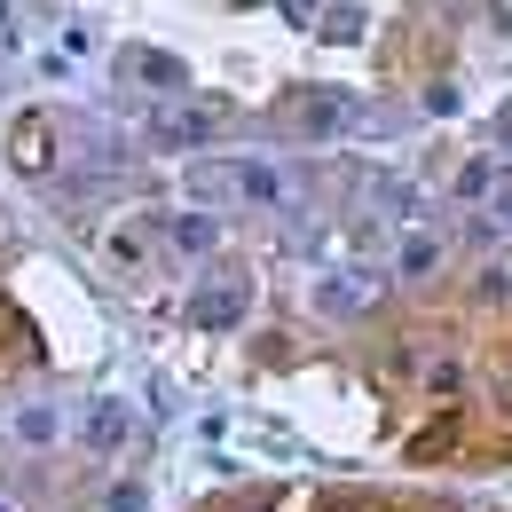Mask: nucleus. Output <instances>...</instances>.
Returning a JSON list of instances; mask_svg holds the SVG:
<instances>
[{"label":"nucleus","mask_w":512,"mask_h":512,"mask_svg":"<svg viewBox=\"0 0 512 512\" xmlns=\"http://www.w3.org/2000/svg\"><path fill=\"white\" fill-rule=\"evenodd\" d=\"M284 119H292V134H339L347 119H355V103H347V95H323V87H316V95H300Z\"/></svg>","instance_id":"f257e3e1"},{"label":"nucleus","mask_w":512,"mask_h":512,"mask_svg":"<svg viewBox=\"0 0 512 512\" xmlns=\"http://www.w3.org/2000/svg\"><path fill=\"white\" fill-rule=\"evenodd\" d=\"M205 134H221V111H213V103H197V111H158V142H166V150H190Z\"/></svg>","instance_id":"f03ea898"},{"label":"nucleus","mask_w":512,"mask_h":512,"mask_svg":"<svg viewBox=\"0 0 512 512\" xmlns=\"http://www.w3.org/2000/svg\"><path fill=\"white\" fill-rule=\"evenodd\" d=\"M8 150H16V166H24V174H48V166H56V127H48V119H16Z\"/></svg>","instance_id":"7ed1b4c3"},{"label":"nucleus","mask_w":512,"mask_h":512,"mask_svg":"<svg viewBox=\"0 0 512 512\" xmlns=\"http://www.w3.org/2000/svg\"><path fill=\"white\" fill-rule=\"evenodd\" d=\"M245 300H253L245 284H213V292H197V308H190V316L205 323V331H221V323H237V316H245Z\"/></svg>","instance_id":"20e7f679"},{"label":"nucleus","mask_w":512,"mask_h":512,"mask_svg":"<svg viewBox=\"0 0 512 512\" xmlns=\"http://www.w3.org/2000/svg\"><path fill=\"white\" fill-rule=\"evenodd\" d=\"M127 442V410H119V402H95V410H87V449H119Z\"/></svg>","instance_id":"39448f33"},{"label":"nucleus","mask_w":512,"mask_h":512,"mask_svg":"<svg viewBox=\"0 0 512 512\" xmlns=\"http://www.w3.org/2000/svg\"><path fill=\"white\" fill-rule=\"evenodd\" d=\"M213 237H221V229H213L205 213H182V221H174V245H182V253H213Z\"/></svg>","instance_id":"423d86ee"},{"label":"nucleus","mask_w":512,"mask_h":512,"mask_svg":"<svg viewBox=\"0 0 512 512\" xmlns=\"http://www.w3.org/2000/svg\"><path fill=\"white\" fill-rule=\"evenodd\" d=\"M134 79H150V87H182V64H174V56H134Z\"/></svg>","instance_id":"0eeeda50"},{"label":"nucleus","mask_w":512,"mask_h":512,"mask_svg":"<svg viewBox=\"0 0 512 512\" xmlns=\"http://www.w3.org/2000/svg\"><path fill=\"white\" fill-rule=\"evenodd\" d=\"M489 190H497V166H489V158H473V166L457 174V197H489Z\"/></svg>","instance_id":"6e6552de"},{"label":"nucleus","mask_w":512,"mask_h":512,"mask_svg":"<svg viewBox=\"0 0 512 512\" xmlns=\"http://www.w3.org/2000/svg\"><path fill=\"white\" fill-rule=\"evenodd\" d=\"M434 260H442V245H426V237H410V245H402V276H426Z\"/></svg>","instance_id":"1a4fd4ad"},{"label":"nucleus","mask_w":512,"mask_h":512,"mask_svg":"<svg viewBox=\"0 0 512 512\" xmlns=\"http://www.w3.org/2000/svg\"><path fill=\"white\" fill-rule=\"evenodd\" d=\"M355 32H363V8H331L323 16V40H355Z\"/></svg>","instance_id":"9d476101"},{"label":"nucleus","mask_w":512,"mask_h":512,"mask_svg":"<svg viewBox=\"0 0 512 512\" xmlns=\"http://www.w3.org/2000/svg\"><path fill=\"white\" fill-rule=\"evenodd\" d=\"M16 434H24V442H48V434H56V418H48V410H24V418H16Z\"/></svg>","instance_id":"9b49d317"},{"label":"nucleus","mask_w":512,"mask_h":512,"mask_svg":"<svg viewBox=\"0 0 512 512\" xmlns=\"http://www.w3.org/2000/svg\"><path fill=\"white\" fill-rule=\"evenodd\" d=\"M103 253L119 260V268H134V260H142V245H134V229H119V237H111V245H103Z\"/></svg>","instance_id":"f8f14e48"},{"label":"nucleus","mask_w":512,"mask_h":512,"mask_svg":"<svg viewBox=\"0 0 512 512\" xmlns=\"http://www.w3.org/2000/svg\"><path fill=\"white\" fill-rule=\"evenodd\" d=\"M497 134H512V111H505V119H497Z\"/></svg>","instance_id":"ddd939ff"},{"label":"nucleus","mask_w":512,"mask_h":512,"mask_svg":"<svg viewBox=\"0 0 512 512\" xmlns=\"http://www.w3.org/2000/svg\"><path fill=\"white\" fill-rule=\"evenodd\" d=\"M505 229H512V197H505Z\"/></svg>","instance_id":"4468645a"}]
</instances>
